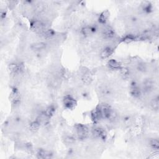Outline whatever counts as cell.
<instances>
[{
  "label": "cell",
  "mask_w": 159,
  "mask_h": 159,
  "mask_svg": "<svg viewBox=\"0 0 159 159\" xmlns=\"http://www.w3.org/2000/svg\"><path fill=\"white\" fill-rule=\"evenodd\" d=\"M76 131L77 137L80 140H84L88 136V129L85 125L77 124L76 126Z\"/></svg>",
  "instance_id": "1"
},
{
  "label": "cell",
  "mask_w": 159,
  "mask_h": 159,
  "mask_svg": "<svg viewBox=\"0 0 159 159\" xmlns=\"http://www.w3.org/2000/svg\"><path fill=\"white\" fill-rule=\"evenodd\" d=\"M31 29L33 31L42 34L47 29L44 22L41 21H34L31 24Z\"/></svg>",
  "instance_id": "2"
},
{
  "label": "cell",
  "mask_w": 159,
  "mask_h": 159,
  "mask_svg": "<svg viewBox=\"0 0 159 159\" xmlns=\"http://www.w3.org/2000/svg\"><path fill=\"white\" fill-rule=\"evenodd\" d=\"M63 103L65 107L69 109L74 108L76 104V102L74 98L69 95H65L64 96L63 99Z\"/></svg>",
  "instance_id": "3"
},
{
  "label": "cell",
  "mask_w": 159,
  "mask_h": 159,
  "mask_svg": "<svg viewBox=\"0 0 159 159\" xmlns=\"http://www.w3.org/2000/svg\"><path fill=\"white\" fill-rule=\"evenodd\" d=\"M93 136L96 138L104 140L106 137V132L105 130L102 127H95L92 131Z\"/></svg>",
  "instance_id": "4"
},
{
  "label": "cell",
  "mask_w": 159,
  "mask_h": 159,
  "mask_svg": "<svg viewBox=\"0 0 159 159\" xmlns=\"http://www.w3.org/2000/svg\"><path fill=\"white\" fill-rule=\"evenodd\" d=\"M102 36L105 39H111L115 36V32L111 27L107 26L104 27L103 30Z\"/></svg>",
  "instance_id": "5"
},
{
  "label": "cell",
  "mask_w": 159,
  "mask_h": 159,
  "mask_svg": "<svg viewBox=\"0 0 159 159\" xmlns=\"http://www.w3.org/2000/svg\"><path fill=\"white\" fill-rule=\"evenodd\" d=\"M130 94H131V95L133 98H139L141 97L142 91L136 83H134L132 85V86H131V88H130Z\"/></svg>",
  "instance_id": "6"
},
{
  "label": "cell",
  "mask_w": 159,
  "mask_h": 159,
  "mask_svg": "<svg viewBox=\"0 0 159 159\" xmlns=\"http://www.w3.org/2000/svg\"><path fill=\"white\" fill-rule=\"evenodd\" d=\"M47 44L44 42H37L31 44V49L35 52H41L46 49Z\"/></svg>",
  "instance_id": "7"
},
{
  "label": "cell",
  "mask_w": 159,
  "mask_h": 159,
  "mask_svg": "<svg viewBox=\"0 0 159 159\" xmlns=\"http://www.w3.org/2000/svg\"><path fill=\"white\" fill-rule=\"evenodd\" d=\"M102 118H103V116L102 111H101L100 106H99L91 113V119L95 123H96L99 121Z\"/></svg>",
  "instance_id": "8"
},
{
  "label": "cell",
  "mask_w": 159,
  "mask_h": 159,
  "mask_svg": "<svg viewBox=\"0 0 159 159\" xmlns=\"http://www.w3.org/2000/svg\"><path fill=\"white\" fill-rule=\"evenodd\" d=\"M153 87V83L152 80L150 79H147L144 81L142 88L143 91L146 93H149L152 90V88Z\"/></svg>",
  "instance_id": "9"
},
{
  "label": "cell",
  "mask_w": 159,
  "mask_h": 159,
  "mask_svg": "<svg viewBox=\"0 0 159 159\" xmlns=\"http://www.w3.org/2000/svg\"><path fill=\"white\" fill-rule=\"evenodd\" d=\"M108 65L111 69L119 70L121 69V65L118 61L114 59H111L108 62Z\"/></svg>",
  "instance_id": "10"
},
{
  "label": "cell",
  "mask_w": 159,
  "mask_h": 159,
  "mask_svg": "<svg viewBox=\"0 0 159 159\" xmlns=\"http://www.w3.org/2000/svg\"><path fill=\"white\" fill-rule=\"evenodd\" d=\"M52 154L49 151L46 150H39L37 152V157L39 158H50L52 157Z\"/></svg>",
  "instance_id": "11"
},
{
  "label": "cell",
  "mask_w": 159,
  "mask_h": 159,
  "mask_svg": "<svg viewBox=\"0 0 159 159\" xmlns=\"http://www.w3.org/2000/svg\"><path fill=\"white\" fill-rule=\"evenodd\" d=\"M41 34L43 38L46 39H51L55 36V32L54 30L51 29H47Z\"/></svg>",
  "instance_id": "12"
},
{
  "label": "cell",
  "mask_w": 159,
  "mask_h": 159,
  "mask_svg": "<svg viewBox=\"0 0 159 159\" xmlns=\"http://www.w3.org/2000/svg\"><path fill=\"white\" fill-rule=\"evenodd\" d=\"M113 50L111 47H106L102 50V53H101V57L102 59H106V58L109 57L111 55L113 54Z\"/></svg>",
  "instance_id": "13"
},
{
  "label": "cell",
  "mask_w": 159,
  "mask_h": 159,
  "mask_svg": "<svg viewBox=\"0 0 159 159\" xmlns=\"http://www.w3.org/2000/svg\"><path fill=\"white\" fill-rule=\"evenodd\" d=\"M109 17V12L108 10L104 11L103 13H102V14L99 15L98 18V21L101 24H105L108 21Z\"/></svg>",
  "instance_id": "14"
},
{
  "label": "cell",
  "mask_w": 159,
  "mask_h": 159,
  "mask_svg": "<svg viewBox=\"0 0 159 159\" xmlns=\"http://www.w3.org/2000/svg\"><path fill=\"white\" fill-rule=\"evenodd\" d=\"M96 31V28L92 27H88V26H85L83 27L81 29V33L83 36L85 37L90 36L94 31Z\"/></svg>",
  "instance_id": "15"
},
{
  "label": "cell",
  "mask_w": 159,
  "mask_h": 159,
  "mask_svg": "<svg viewBox=\"0 0 159 159\" xmlns=\"http://www.w3.org/2000/svg\"><path fill=\"white\" fill-rule=\"evenodd\" d=\"M55 111V109L54 106H48L44 111V117H46V118H51L52 116L54 115Z\"/></svg>",
  "instance_id": "16"
},
{
  "label": "cell",
  "mask_w": 159,
  "mask_h": 159,
  "mask_svg": "<svg viewBox=\"0 0 159 159\" xmlns=\"http://www.w3.org/2000/svg\"><path fill=\"white\" fill-rule=\"evenodd\" d=\"M41 126V123L39 121H34L32 122L29 125V129L30 131L32 132H37Z\"/></svg>",
  "instance_id": "17"
},
{
  "label": "cell",
  "mask_w": 159,
  "mask_h": 159,
  "mask_svg": "<svg viewBox=\"0 0 159 159\" xmlns=\"http://www.w3.org/2000/svg\"><path fill=\"white\" fill-rule=\"evenodd\" d=\"M150 144V146L154 149V150L158 151L159 148V141L157 139H152L149 142Z\"/></svg>",
  "instance_id": "18"
},
{
  "label": "cell",
  "mask_w": 159,
  "mask_h": 159,
  "mask_svg": "<svg viewBox=\"0 0 159 159\" xmlns=\"http://www.w3.org/2000/svg\"><path fill=\"white\" fill-rule=\"evenodd\" d=\"M92 77L91 76V75H90L89 74H88L87 73H85L82 78V81L84 82V83L86 84H90L91 83V81H92Z\"/></svg>",
  "instance_id": "19"
},
{
  "label": "cell",
  "mask_w": 159,
  "mask_h": 159,
  "mask_svg": "<svg viewBox=\"0 0 159 159\" xmlns=\"http://www.w3.org/2000/svg\"><path fill=\"white\" fill-rule=\"evenodd\" d=\"M64 142L68 145H71L75 142V139L71 136H67L64 139Z\"/></svg>",
  "instance_id": "20"
},
{
  "label": "cell",
  "mask_w": 159,
  "mask_h": 159,
  "mask_svg": "<svg viewBox=\"0 0 159 159\" xmlns=\"http://www.w3.org/2000/svg\"><path fill=\"white\" fill-rule=\"evenodd\" d=\"M137 70L141 72H145L147 71V65L143 63V62H140L137 64Z\"/></svg>",
  "instance_id": "21"
},
{
  "label": "cell",
  "mask_w": 159,
  "mask_h": 159,
  "mask_svg": "<svg viewBox=\"0 0 159 159\" xmlns=\"http://www.w3.org/2000/svg\"><path fill=\"white\" fill-rule=\"evenodd\" d=\"M135 39H136V37H135V36H134L132 34H128L124 37L123 41L126 43H129L132 41H134L135 40Z\"/></svg>",
  "instance_id": "22"
},
{
  "label": "cell",
  "mask_w": 159,
  "mask_h": 159,
  "mask_svg": "<svg viewBox=\"0 0 159 159\" xmlns=\"http://www.w3.org/2000/svg\"><path fill=\"white\" fill-rule=\"evenodd\" d=\"M151 106L153 109L157 111L158 109V98L153 99L151 102Z\"/></svg>",
  "instance_id": "23"
},
{
  "label": "cell",
  "mask_w": 159,
  "mask_h": 159,
  "mask_svg": "<svg viewBox=\"0 0 159 159\" xmlns=\"http://www.w3.org/2000/svg\"><path fill=\"white\" fill-rule=\"evenodd\" d=\"M44 4H37V6H36V11L38 13H41L42 11H43V10H44Z\"/></svg>",
  "instance_id": "24"
},
{
  "label": "cell",
  "mask_w": 159,
  "mask_h": 159,
  "mask_svg": "<svg viewBox=\"0 0 159 159\" xmlns=\"http://www.w3.org/2000/svg\"><path fill=\"white\" fill-rule=\"evenodd\" d=\"M121 74L123 75H125V76H127L129 74V70L127 69H126V68H123V69H121Z\"/></svg>",
  "instance_id": "25"
}]
</instances>
